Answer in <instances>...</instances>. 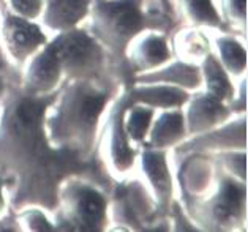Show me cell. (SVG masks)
Segmentation results:
<instances>
[{
	"instance_id": "6da1fadb",
	"label": "cell",
	"mask_w": 248,
	"mask_h": 232,
	"mask_svg": "<svg viewBox=\"0 0 248 232\" xmlns=\"http://www.w3.org/2000/svg\"><path fill=\"white\" fill-rule=\"evenodd\" d=\"M101 17L111 32L119 38H130L144 27V16L139 0H117L101 5Z\"/></svg>"
},
{
	"instance_id": "7a4b0ae2",
	"label": "cell",
	"mask_w": 248,
	"mask_h": 232,
	"mask_svg": "<svg viewBox=\"0 0 248 232\" xmlns=\"http://www.w3.org/2000/svg\"><path fill=\"white\" fill-rule=\"evenodd\" d=\"M60 65L66 63L71 68H86L93 62L98 49L86 33H70L54 43Z\"/></svg>"
},
{
	"instance_id": "3957f363",
	"label": "cell",
	"mask_w": 248,
	"mask_h": 232,
	"mask_svg": "<svg viewBox=\"0 0 248 232\" xmlns=\"http://www.w3.org/2000/svg\"><path fill=\"white\" fill-rule=\"evenodd\" d=\"M7 41L15 56L24 57L45 41V35L37 26H32L19 17H10L7 21Z\"/></svg>"
},
{
	"instance_id": "277c9868",
	"label": "cell",
	"mask_w": 248,
	"mask_h": 232,
	"mask_svg": "<svg viewBox=\"0 0 248 232\" xmlns=\"http://www.w3.org/2000/svg\"><path fill=\"white\" fill-rule=\"evenodd\" d=\"M60 73V62L57 54L51 45L41 56L33 62L32 73H30V82L35 84V87L46 89L52 87L59 79Z\"/></svg>"
},
{
	"instance_id": "5b68a950",
	"label": "cell",
	"mask_w": 248,
	"mask_h": 232,
	"mask_svg": "<svg viewBox=\"0 0 248 232\" xmlns=\"http://www.w3.org/2000/svg\"><path fill=\"white\" fill-rule=\"evenodd\" d=\"M89 0H49L47 19L51 26L68 27L86 15Z\"/></svg>"
},
{
	"instance_id": "8992f818",
	"label": "cell",
	"mask_w": 248,
	"mask_h": 232,
	"mask_svg": "<svg viewBox=\"0 0 248 232\" xmlns=\"http://www.w3.org/2000/svg\"><path fill=\"white\" fill-rule=\"evenodd\" d=\"M78 217L89 229H96L105 219L106 204L100 193L86 188L78 198Z\"/></svg>"
},
{
	"instance_id": "52a82bcc",
	"label": "cell",
	"mask_w": 248,
	"mask_h": 232,
	"mask_svg": "<svg viewBox=\"0 0 248 232\" xmlns=\"http://www.w3.org/2000/svg\"><path fill=\"white\" fill-rule=\"evenodd\" d=\"M245 202V188L235 185L232 182H226L221 188V198L218 205L215 207V215L220 219H229L237 217L244 209Z\"/></svg>"
},
{
	"instance_id": "ba28073f",
	"label": "cell",
	"mask_w": 248,
	"mask_h": 232,
	"mask_svg": "<svg viewBox=\"0 0 248 232\" xmlns=\"http://www.w3.org/2000/svg\"><path fill=\"white\" fill-rule=\"evenodd\" d=\"M205 76H207L209 92L217 100H225L231 95V84H229L225 71L214 57H209L205 62Z\"/></svg>"
},
{
	"instance_id": "9c48e42d",
	"label": "cell",
	"mask_w": 248,
	"mask_h": 232,
	"mask_svg": "<svg viewBox=\"0 0 248 232\" xmlns=\"http://www.w3.org/2000/svg\"><path fill=\"white\" fill-rule=\"evenodd\" d=\"M144 168L150 177L155 188L161 194H166L169 190V175L166 169L165 158L160 154H146L144 155Z\"/></svg>"
},
{
	"instance_id": "30bf717a",
	"label": "cell",
	"mask_w": 248,
	"mask_h": 232,
	"mask_svg": "<svg viewBox=\"0 0 248 232\" xmlns=\"http://www.w3.org/2000/svg\"><path fill=\"white\" fill-rule=\"evenodd\" d=\"M220 52L225 65L235 75H239L245 70V51L239 43L234 40H220Z\"/></svg>"
},
{
	"instance_id": "8fae6325",
	"label": "cell",
	"mask_w": 248,
	"mask_h": 232,
	"mask_svg": "<svg viewBox=\"0 0 248 232\" xmlns=\"http://www.w3.org/2000/svg\"><path fill=\"white\" fill-rule=\"evenodd\" d=\"M182 124L184 122L180 114H165L155 128V141L165 144L174 138H179V134L182 133Z\"/></svg>"
},
{
	"instance_id": "7c38bea8",
	"label": "cell",
	"mask_w": 248,
	"mask_h": 232,
	"mask_svg": "<svg viewBox=\"0 0 248 232\" xmlns=\"http://www.w3.org/2000/svg\"><path fill=\"white\" fill-rule=\"evenodd\" d=\"M184 3L186 7V11L196 22L218 26L220 17L217 15L210 0H184Z\"/></svg>"
},
{
	"instance_id": "4fadbf2b",
	"label": "cell",
	"mask_w": 248,
	"mask_h": 232,
	"mask_svg": "<svg viewBox=\"0 0 248 232\" xmlns=\"http://www.w3.org/2000/svg\"><path fill=\"white\" fill-rule=\"evenodd\" d=\"M112 156L114 161L119 164L120 169L128 168L131 164V150L126 145V139L124 134L122 119H116V126H114V142H112Z\"/></svg>"
},
{
	"instance_id": "5bb4252c",
	"label": "cell",
	"mask_w": 248,
	"mask_h": 232,
	"mask_svg": "<svg viewBox=\"0 0 248 232\" xmlns=\"http://www.w3.org/2000/svg\"><path fill=\"white\" fill-rule=\"evenodd\" d=\"M169 52L168 47L165 45V41L158 36H150V38L146 40V43L142 45L141 49V60L144 62V65H156L165 62L168 59Z\"/></svg>"
},
{
	"instance_id": "9a60e30c",
	"label": "cell",
	"mask_w": 248,
	"mask_h": 232,
	"mask_svg": "<svg viewBox=\"0 0 248 232\" xmlns=\"http://www.w3.org/2000/svg\"><path fill=\"white\" fill-rule=\"evenodd\" d=\"M43 111H45V103L37 100H26L17 106L16 114L19 122H22V125L32 126L35 124H38Z\"/></svg>"
},
{
	"instance_id": "2e32d148",
	"label": "cell",
	"mask_w": 248,
	"mask_h": 232,
	"mask_svg": "<svg viewBox=\"0 0 248 232\" xmlns=\"http://www.w3.org/2000/svg\"><path fill=\"white\" fill-rule=\"evenodd\" d=\"M149 101L160 103V105H177L186 100V95H184L182 92H179L177 89H156V90H149L146 93Z\"/></svg>"
},
{
	"instance_id": "e0dca14e",
	"label": "cell",
	"mask_w": 248,
	"mask_h": 232,
	"mask_svg": "<svg viewBox=\"0 0 248 232\" xmlns=\"http://www.w3.org/2000/svg\"><path fill=\"white\" fill-rule=\"evenodd\" d=\"M150 115H152V112L150 111L147 112V111H144V109H136V111L133 112L131 120H130V134L133 138L141 139L144 136V133L147 131Z\"/></svg>"
},
{
	"instance_id": "ac0fdd59",
	"label": "cell",
	"mask_w": 248,
	"mask_h": 232,
	"mask_svg": "<svg viewBox=\"0 0 248 232\" xmlns=\"http://www.w3.org/2000/svg\"><path fill=\"white\" fill-rule=\"evenodd\" d=\"M11 3L24 16H37L41 8V0H11Z\"/></svg>"
},
{
	"instance_id": "d6986e66",
	"label": "cell",
	"mask_w": 248,
	"mask_h": 232,
	"mask_svg": "<svg viewBox=\"0 0 248 232\" xmlns=\"http://www.w3.org/2000/svg\"><path fill=\"white\" fill-rule=\"evenodd\" d=\"M231 8L235 15H240L242 17L245 16V0H232V3H231Z\"/></svg>"
},
{
	"instance_id": "ffe728a7",
	"label": "cell",
	"mask_w": 248,
	"mask_h": 232,
	"mask_svg": "<svg viewBox=\"0 0 248 232\" xmlns=\"http://www.w3.org/2000/svg\"><path fill=\"white\" fill-rule=\"evenodd\" d=\"M0 207H2V196H0Z\"/></svg>"
}]
</instances>
